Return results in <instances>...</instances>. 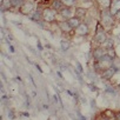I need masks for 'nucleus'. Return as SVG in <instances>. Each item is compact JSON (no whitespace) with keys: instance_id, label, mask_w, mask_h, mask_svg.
Wrapping results in <instances>:
<instances>
[{"instance_id":"obj_21","label":"nucleus","mask_w":120,"mask_h":120,"mask_svg":"<svg viewBox=\"0 0 120 120\" xmlns=\"http://www.w3.org/2000/svg\"><path fill=\"white\" fill-rule=\"evenodd\" d=\"M115 15H116V18H118V19L120 20V10H119V11H118V12L115 13Z\"/></svg>"},{"instance_id":"obj_20","label":"nucleus","mask_w":120,"mask_h":120,"mask_svg":"<svg viewBox=\"0 0 120 120\" xmlns=\"http://www.w3.org/2000/svg\"><path fill=\"white\" fill-rule=\"evenodd\" d=\"M98 3L99 4H101L102 6H109L111 5V0H98Z\"/></svg>"},{"instance_id":"obj_10","label":"nucleus","mask_w":120,"mask_h":120,"mask_svg":"<svg viewBox=\"0 0 120 120\" xmlns=\"http://www.w3.org/2000/svg\"><path fill=\"white\" fill-rule=\"evenodd\" d=\"M95 40H97L99 44H104V42H106L107 37H106V34H105L104 32H98V33L95 34Z\"/></svg>"},{"instance_id":"obj_3","label":"nucleus","mask_w":120,"mask_h":120,"mask_svg":"<svg viewBox=\"0 0 120 120\" xmlns=\"http://www.w3.org/2000/svg\"><path fill=\"white\" fill-rule=\"evenodd\" d=\"M88 32H90V30H88V26H87L86 24H80V25L75 28V33H77L78 35H81V37L87 35Z\"/></svg>"},{"instance_id":"obj_2","label":"nucleus","mask_w":120,"mask_h":120,"mask_svg":"<svg viewBox=\"0 0 120 120\" xmlns=\"http://www.w3.org/2000/svg\"><path fill=\"white\" fill-rule=\"evenodd\" d=\"M55 10L54 8H45L42 11V19L46 21V22H51L55 19Z\"/></svg>"},{"instance_id":"obj_9","label":"nucleus","mask_w":120,"mask_h":120,"mask_svg":"<svg viewBox=\"0 0 120 120\" xmlns=\"http://www.w3.org/2000/svg\"><path fill=\"white\" fill-rule=\"evenodd\" d=\"M115 72H116V68L109 67V68L105 70V72H104V74H102V78H104V79H111Z\"/></svg>"},{"instance_id":"obj_7","label":"nucleus","mask_w":120,"mask_h":120,"mask_svg":"<svg viewBox=\"0 0 120 120\" xmlns=\"http://www.w3.org/2000/svg\"><path fill=\"white\" fill-rule=\"evenodd\" d=\"M67 22H68V24H70V26H71L72 28H74V30H75V28L81 24V22H80V19H79L78 17H72L71 19H68V20H67Z\"/></svg>"},{"instance_id":"obj_6","label":"nucleus","mask_w":120,"mask_h":120,"mask_svg":"<svg viewBox=\"0 0 120 120\" xmlns=\"http://www.w3.org/2000/svg\"><path fill=\"white\" fill-rule=\"evenodd\" d=\"M60 14H61L63 18H65V19H67V20L73 17V13H72V11H71L70 7H64V8H61V10H60Z\"/></svg>"},{"instance_id":"obj_4","label":"nucleus","mask_w":120,"mask_h":120,"mask_svg":"<svg viewBox=\"0 0 120 120\" xmlns=\"http://www.w3.org/2000/svg\"><path fill=\"white\" fill-rule=\"evenodd\" d=\"M101 21H102V24H104L105 26L112 25L113 19H112L111 13H109V12H102V14H101Z\"/></svg>"},{"instance_id":"obj_12","label":"nucleus","mask_w":120,"mask_h":120,"mask_svg":"<svg viewBox=\"0 0 120 120\" xmlns=\"http://www.w3.org/2000/svg\"><path fill=\"white\" fill-rule=\"evenodd\" d=\"M12 6V0H1V11H7Z\"/></svg>"},{"instance_id":"obj_15","label":"nucleus","mask_w":120,"mask_h":120,"mask_svg":"<svg viewBox=\"0 0 120 120\" xmlns=\"http://www.w3.org/2000/svg\"><path fill=\"white\" fill-rule=\"evenodd\" d=\"M60 47H61V49H63L64 52H66V51H68V48H70V42H68L67 40H61V41H60Z\"/></svg>"},{"instance_id":"obj_5","label":"nucleus","mask_w":120,"mask_h":120,"mask_svg":"<svg viewBox=\"0 0 120 120\" xmlns=\"http://www.w3.org/2000/svg\"><path fill=\"white\" fill-rule=\"evenodd\" d=\"M32 10H33V4H32V3H25V4L20 7V12H21L22 14H25V15L31 14Z\"/></svg>"},{"instance_id":"obj_16","label":"nucleus","mask_w":120,"mask_h":120,"mask_svg":"<svg viewBox=\"0 0 120 120\" xmlns=\"http://www.w3.org/2000/svg\"><path fill=\"white\" fill-rule=\"evenodd\" d=\"M63 3V5H65L66 7H71L75 4V0H60Z\"/></svg>"},{"instance_id":"obj_14","label":"nucleus","mask_w":120,"mask_h":120,"mask_svg":"<svg viewBox=\"0 0 120 120\" xmlns=\"http://www.w3.org/2000/svg\"><path fill=\"white\" fill-rule=\"evenodd\" d=\"M42 18V13H40L39 11H37V12H34L33 14H31V19L33 20V21H35V22H40V19Z\"/></svg>"},{"instance_id":"obj_8","label":"nucleus","mask_w":120,"mask_h":120,"mask_svg":"<svg viewBox=\"0 0 120 120\" xmlns=\"http://www.w3.org/2000/svg\"><path fill=\"white\" fill-rule=\"evenodd\" d=\"M106 54H107V51L104 49V48H97V49H94V52H93V56H94L97 60H99L101 56H104V55H106Z\"/></svg>"},{"instance_id":"obj_18","label":"nucleus","mask_w":120,"mask_h":120,"mask_svg":"<svg viewBox=\"0 0 120 120\" xmlns=\"http://www.w3.org/2000/svg\"><path fill=\"white\" fill-rule=\"evenodd\" d=\"M75 12H77V17H78L79 19L85 15V8H82V7H78Z\"/></svg>"},{"instance_id":"obj_1","label":"nucleus","mask_w":120,"mask_h":120,"mask_svg":"<svg viewBox=\"0 0 120 120\" xmlns=\"http://www.w3.org/2000/svg\"><path fill=\"white\" fill-rule=\"evenodd\" d=\"M112 63H113V58L109 56L108 54H106V55L101 56V58L98 60V67L101 68V70H107V68L111 67Z\"/></svg>"},{"instance_id":"obj_19","label":"nucleus","mask_w":120,"mask_h":120,"mask_svg":"<svg viewBox=\"0 0 120 120\" xmlns=\"http://www.w3.org/2000/svg\"><path fill=\"white\" fill-rule=\"evenodd\" d=\"M61 6H63V3L60 1V0H54V3H53V8L54 10H61Z\"/></svg>"},{"instance_id":"obj_13","label":"nucleus","mask_w":120,"mask_h":120,"mask_svg":"<svg viewBox=\"0 0 120 120\" xmlns=\"http://www.w3.org/2000/svg\"><path fill=\"white\" fill-rule=\"evenodd\" d=\"M59 27H60V30H61L63 32H65V33H67V32H70V31L72 30V27L70 26V24H68L67 21L60 22V24H59Z\"/></svg>"},{"instance_id":"obj_11","label":"nucleus","mask_w":120,"mask_h":120,"mask_svg":"<svg viewBox=\"0 0 120 120\" xmlns=\"http://www.w3.org/2000/svg\"><path fill=\"white\" fill-rule=\"evenodd\" d=\"M111 8H112V14H115L120 10V0H113V3H111Z\"/></svg>"},{"instance_id":"obj_17","label":"nucleus","mask_w":120,"mask_h":120,"mask_svg":"<svg viewBox=\"0 0 120 120\" xmlns=\"http://www.w3.org/2000/svg\"><path fill=\"white\" fill-rule=\"evenodd\" d=\"M25 4V0H12V5L14 7H21Z\"/></svg>"}]
</instances>
